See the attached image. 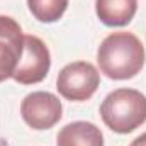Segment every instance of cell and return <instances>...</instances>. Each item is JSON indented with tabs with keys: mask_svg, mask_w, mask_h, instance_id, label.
Instances as JSON below:
<instances>
[{
	"mask_svg": "<svg viewBox=\"0 0 146 146\" xmlns=\"http://www.w3.org/2000/svg\"><path fill=\"white\" fill-rule=\"evenodd\" d=\"M146 60L143 42L131 33H112L97 49L100 73L110 80H129L143 70Z\"/></svg>",
	"mask_w": 146,
	"mask_h": 146,
	"instance_id": "1",
	"label": "cell"
},
{
	"mask_svg": "<svg viewBox=\"0 0 146 146\" xmlns=\"http://www.w3.org/2000/svg\"><path fill=\"white\" fill-rule=\"evenodd\" d=\"M100 117L110 131L129 134L146 122V95L136 88H117L102 100Z\"/></svg>",
	"mask_w": 146,
	"mask_h": 146,
	"instance_id": "2",
	"label": "cell"
},
{
	"mask_svg": "<svg viewBox=\"0 0 146 146\" xmlns=\"http://www.w3.org/2000/svg\"><path fill=\"white\" fill-rule=\"evenodd\" d=\"M100 85V73L88 61H73L63 66L56 78V88L61 97L72 102L88 100Z\"/></svg>",
	"mask_w": 146,
	"mask_h": 146,
	"instance_id": "3",
	"label": "cell"
},
{
	"mask_svg": "<svg viewBox=\"0 0 146 146\" xmlns=\"http://www.w3.org/2000/svg\"><path fill=\"white\" fill-rule=\"evenodd\" d=\"M51 68L48 46L37 36H24V51L12 78L21 85H34L46 78Z\"/></svg>",
	"mask_w": 146,
	"mask_h": 146,
	"instance_id": "4",
	"label": "cell"
},
{
	"mask_svg": "<svg viewBox=\"0 0 146 146\" xmlns=\"http://www.w3.org/2000/svg\"><path fill=\"white\" fill-rule=\"evenodd\" d=\"M21 115L29 127L44 131L60 122L63 115V106L54 94L39 90L24 97L21 102Z\"/></svg>",
	"mask_w": 146,
	"mask_h": 146,
	"instance_id": "5",
	"label": "cell"
},
{
	"mask_svg": "<svg viewBox=\"0 0 146 146\" xmlns=\"http://www.w3.org/2000/svg\"><path fill=\"white\" fill-rule=\"evenodd\" d=\"M24 51V33L19 22L0 15V83L12 78Z\"/></svg>",
	"mask_w": 146,
	"mask_h": 146,
	"instance_id": "6",
	"label": "cell"
},
{
	"mask_svg": "<svg viewBox=\"0 0 146 146\" xmlns=\"http://www.w3.org/2000/svg\"><path fill=\"white\" fill-rule=\"evenodd\" d=\"M56 146H104V134L94 122L75 121L60 129Z\"/></svg>",
	"mask_w": 146,
	"mask_h": 146,
	"instance_id": "7",
	"label": "cell"
},
{
	"mask_svg": "<svg viewBox=\"0 0 146 146\" xmlns=\"http://www.w3.org/2000/svg\"><path fill=\"white\" fill-rule=\"evenodd\" d=\"M138 10V0H95V14L107 27L127 26Z\"/></svg>",
	"mask_w": 146,
	"mask_h": 146,
	"instance_id": "8",
	"label": "cell"
},
{
	"mask_svg": "<svg viewBox=\"0 0 146 146\" xmlns=\"http://www.w3.org/2000/svg\"><path fill=\"white\" fill-rule=\"evenodd\" d=\"M29 12L42 24H53L63 17L68 0H27Z\"/></svg>",
	"mask_w": 146,
	"mask_h": 146,
	"instance_id": "9",
	"label": "cell"
},
{
	"mask_svg": "<svg viewBox=\"0 0 146 146\" xmlns=\"http://www.w3.org/2000/svg\"><path fill=\"white\" fill-rule=\"evenodd\" d=\"M129 146H146V133H143L141 136H138Z\"/></svg>",
	"mask_w": 146,
	"mask_h": 146,
	"instance_id": "10",
	"label": "cell"
}]
</instances>
